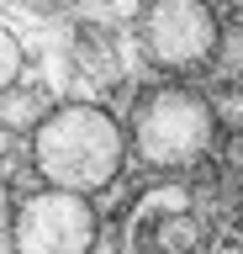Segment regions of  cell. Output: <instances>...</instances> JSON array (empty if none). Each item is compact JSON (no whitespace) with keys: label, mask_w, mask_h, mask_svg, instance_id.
Wrapping results in <instances>:
<instances>
[{"label":"cell","mask_w":243,"mask_h":254,"mask_svg":"<svg viewBox=\"0 0 243 254\" xmlns=\"http://www.w3.org/2000/svg\"><path fill=\"white\" fill-rule=\"evenodd\" d=\"M122 159H127L122 122L100 106H85V101L53 106V117L32 132V164L48 190L100 196L106 186H116Z\"/></svg>","instance_id":"1"},{"label":"cell","mask_w":243,"mask_h":254,"mask_svg":"<svg viewBox=\"0 0 243 254\" xmlns=\"http://www.w3.org/2000/svg\"><path fill=\"white\" fill-rule=\"evenodd\" d=\"M211 138H217V106L180 85L148 90L132 111V148L143 154V164H159V170L206 159Z\"/></svg>","instance_id":"2"},{"label":"cell","mask_w":243,"mask_h":254,"mask_svg":"<svg viewBox=\"0 0 243 254\" xmlns=\"http://www.w3.org/2000/svg\"><path fill=\"white\" fill-rule=\"evenodd\" d=\"M122 254H222L217 228L180 180L148 186L122 217Z\"/></svg>","instance_id":"3"},{"label":"cell","mask_w":243,"mask_h":254,"mask_svg":"<svg viewBox=\"0 0 243 254\" xmlns=\"http://www.w3.org/2000/svg\"><path fill=\"white\" fill-rule=\"evenodd\" d=\"M100 233V217L90 196L69 190H32L11 217V249L16 254H90Z\"/></svg>","instance_id":"4"},{"label":"cell","mask_w":243,"mask_h":254,"mask_svg":"<svg viewBox=\"0 0 243 254\" xmlns=\"http://www.w3.org/2000/svg\"><path fill=\"white\" fill-rule=\"evenodd\" d=\"M138 37H143V53L159 69H195L217 53L222 27H217L206 0H148Z\"/></svg>","instance_id":"5"},{"label":"cell","mask_w":243,"mask_h":254,"mask_svg":"<svg viewBox=\"0 0 243 254\" xmlns=\"http://www.w3.org/2000/svg\"><path fill=\"white\" fill-rule=\"evenodd\" d=\"M48 117H53V111H48V101H43L37 90H27V85L0 90V122L11 127V132H37Z\"/></svg>","instance_id":"6"},{"label":"cell","mask_w":243,"mask_h":254,"mask_svg":"<svg viewBox=\"0 0 243 254\" xmlns=\"http://www.w3.org/2000/svg\"><path fill=\"white\" fill-rule=\"evenodd\" d=\"M21 64H27L21 37L11 27H0V90H16V85H21Z\"/></svg>","instance_id":"7"},{"label":"cell","mask_w":243,"mask_h":254,"mask_svg":"<svg viewBox=\"0 0 243 254\" xmlns=\"http://www.w3.org/2000/svg\"><path fill=\"white\" fill-rule=\"evenodd\" d=\"M227 159H233V164H238V170H243V132H238V138H233V143H227Z\"/></svg>","instance_id":"8"}]
</instances>
